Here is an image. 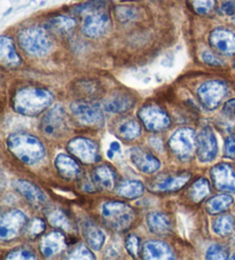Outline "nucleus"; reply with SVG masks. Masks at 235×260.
Listing matches in <instances>:
<instances>
[{"label":"nucleus","instance_id":"26","mask_svg":"<svg viewBox=\"0 0 235 260\" xmlns=\"http://www.w3.org/2000/svg\"><path fill=\"white\" fill-rule=\"evenodd\" d=\"M0 61L8 68H16L21 64V57L17 54L13 40L6 36L0 38Z\"/></svg>","mask_w":235,"mask_h":260},{"label":"nucleus","instance_id":"15","mask_svg":"<svg viewBox=\"0 0 235 260\" xmlns=\"http://www.w3.org/2000/svg\"><path fill=\"white\" fill-rule=\"evenodd\" d=\"M13 187L22 197H24L26 202H29L36 209H43L48 204L47 196L30 181L16 180L13 183Z\"/></svg>","mask_w":235,"mask_h":260},{"label":"nucleus","instance_id":"27","mask_svg":"<svg viewBox=\"0 0 235 260\" xmlns=\"http://www.w3.org/2000/svg\"><path fill=\"white\" fill-rule=\"evenodd\" d=\"M116 132L124 140H134L141 134V125L133 118H125L117 125Z\"/></svg>","mask_w":235,"mask_h":260},{"label":"nucleus","instance_id":"16","mask_svg":"<svg viewBox=\"0 0 235 260\" xmlns=\"http://www.w3.org/2000/svg\"><path fill=\"white\" fill-rule=\"evenodd\" d=\"M54 167L57 173L68 181H77L83 179V170L76 160L67 154H58L54 159Z\"/></svg>","mask_w":235,"mask_h":260},{"label":"nucleus","instance_id":"38","mask_svg":"<svg viewBox=\"0 0 235 260\" xmlns=\"http://www.w3.org/2000/svg\"><path fill=\"white\" fill-rule=\"evenodd\" d=\"M125 246L126 250L129 251V253L132 255V257H137L139 254L140 248H141V242H140V239L134 234H131L125 240Z\"/></svg>","mask_w":235,"mask_h":260},{"label":"nucleus","instance_id":"42","mask_svg":"<svg viewBox=\"0 0 235 260\" xmlns=\"http://www.w3.org/2000/svg\"><path fill=\"white\" fill-rule=\"evenodd\" d=\"M202 60L204 63L209 64V66H214V67H218L221 64V61L217 57L215 54H212L209 51H204L202 53Z\"/></svg>","mask_w":235,"mask_h":260},{"label":"nucleus","instance_id":"14","mask_svg":"<svg viewBox=\"0 0 235 260\" xmlns=\"http://www.w3.org/2000/svg\"><path fill=\"white\" fill-rule=\"evenodd\" d=\"M211 179L218 190L235 194V172L227 163H220L211 169Z\"/></svg>","mask_w":235,"mask_h":260},{"label":"nucleus","instance_id":"37","mask_svg":"<svg viewBox=\"0 0 235 260\" xmlns=\"http://www.w3.org/2000/svg\"><path fill=\"white\" fill-rule=\"evenodd\" d=\"M46 225H45V221L43 219L36 218L34 220H31L29 223H26L25 227V234L30 237H36L42 234L45 231Z\"/></svg>","mask_w":235,"mask_h":260},{"label":"nucleus","instance_id":"9","mask_svg":"<svg viewBox=\"0 0 235 260\" xmlns=\"http://www.w3.org/2000/svg\"><path fill=\"white\" fill-rule=\"evenodd\" d=\"M72 115L80 124L87 126H99L103 123V113L98 103L90 101H76L71 106Z\"/></svg>","mask_w":235,"mask_h":260},{"label":"nucleus","instance_id":"25","mask_svg":"<svg viewBox=\"0 0 235 260\" xmlns=\"http://www.w3.org/2000/svg\"><path fill=\"white\" fill-rule=\"evenodd\" d=\"M191 176L187 173L179 174V176H166L162 177L155 180V183L152 187L155 191H162V192H170V191H177L186 185L189 181Z\"/></svg>","mask_w":235,"mask_h":260},{"label":"nucleus","instance_id":"21","mask_svg":"<svg viewBox=\"0 0 235 260\" xmlns=\"http://www.w3.org/2000/svg\"><path fill=\"white\" fill-rule=\"evenodd\" d=\"M82 232L90 248L100 251L106 242V235L91 219H84L82 222Z\"/></svg>","mask_w":235,"mask_h":260},{"label":"nucleus","instance_id":"34","mask_svg":"<svg viewBox=\"0 0 235 260\" xmlns=\"http://www.w3.org/2000/svg\"><path fill=\"white\" fill-rule=\"evenodd\" d=\"M115 15L121 22H131L138 19L139 12L133 7L119 6L115 8Z\"/></svg>","mask_w":235,"mask_h":260},{"label":"nucleus","instance_id":"41","mask_svg":"<svg viewBox=\"0 0 235 260\" xmlns=\"http://www.w3.org/2000/svg\"><path fill=\"white\" fill-rule=\"evenodd\" d=\"M223 114L227 119L235 122V99L227 101L224 105Z\"/></svg>","mask_w":235,"mask_h":260},{"label":"nucleus","instance_id":"45","mask_svg":"<svg viewBox=\"0 0 235 260\" xmlns=\"http://www.w3.org/2000/svg\"><path fill=\"white\" fill-rule=\"evenodd\" d=\"M82 189L86 192H93V191H96L97 186L93 180L91 181L90 179H86V180H84L82 183Z\"/></svg>","mask_w":235,"mask_h":260},{"label":"nucleus","instance_id":"3","mask_svg":"<svg viewBox=\"0 0 235 260\" xmlns=\"http://www.w3.org/2000/svg\"><path fill=\"white\" fill-rule=\"evenodd\" d=\"M7 148L15 157L26 165H34L46 155V149L38 138L29 133L17 132L7 138Z\"/></svg>","mask_w":235,"mask_h":260},{"label":"nucleus","instance_id":"36","mask_svg":"<svg viewBox=\"0 0 235 260\" xmlns=\"http://www.w3.org/2000/svg\"><path fill=\"white\" fill-rule=\"evenodd\" d=\"M189 3H191L193 10L200 15H205L210 13L216 5V0H189Z\"/></svg>","mask_w":235,"mask_h":260},{"label":"nucleus","instance_id":"17","mask_svg":"<svg viewBox=\"0 0 235 260\" xmlns=\"http://www.w3.org/2000/svg\"><path fill=\"white\" fill-rule=\"evenodd\" d=\"M209 43L212 47L221 54H235V34L224 28H216L211 31Z\"/></svg>","mask_w":235,"mask_h":260},{"label":"nucleus","instance_id":"47","mask_svg":"<svg viewBox=\"0 0 235 260\" xmlns=\"http://www.w3.org/2000/svg\"><path fill=\"white\" fill-rule=\"evenodd\" d=\"M230 259H235V254H233L232 257H230Z\"/></svg>","mask_w":235,"mask_h":260},{"label":"nucleus","instance_id":"43","mask_svg":"<svg viewBox=\"0 0 235 260\" xmlns=\"http://www.w3.org/2000/svg\"><path fill=\"white\" fill-rule=\"evenodd\" d=\"M225 155L227 156V157H230V158L235 157V139L232 138V137L226 139Z\"/></svg>","mask_w":235,"mask_h":260},{"label":"nucleus","instance_id":"48","mask_svg":"<svg viewBox=\"0 0 235 260\" xmlns=\"http://www.w3.org/2000/svg\"><path fill=\"white\" fill-rule=\"evenodd\" d=\"M122 2H126V0H122Z\"/></svg>","mask_w":235,"mask_h":260},{"label":"nucleus","instance_id":"31","mask_svg":"<svg viewBox=\"0 0 235 260\" xmlns=\"http://www.w3.org/2000/svg\"><path fill=\"white\" fill-rule=\"evenodd\" d=\"M189 197L193 202H201L209 195L210 186L205 179H198L193 183L192 187L189 188Z\"/></svg>","mask_w":235,"mask_h":260},{"label":"nucleus","instance_id":"18","mask_svg":"<svg viewBox=\"0 0 235 260\" xmlns=\"http://www.w3.org/2000/svg\"><path fill=\"white\" fill-rule=\"evenodd\" d=\"M129 155L131 162L142 173L153 174L159 171L161 168L160 160L141 148H132L130 149Z\"/></svg>","mask_w":235,"mask_h":260},{"label":"nucleus","instance_id":"24","mask_svg":"<svg viewBox=\"0 0 235 260\" xmlns=\"http://www.w3.org/2000/svg\"><path fill=\"white\" fill-rule=\"evenodd\" d=\"M92 180L96 183L98 189L111 190L117 181V174L108 165H100L94 169L92 173Z\"/></svg>","mask_w":235,"mask_h":260},{"label":"nucleus","instance_id":"10","mask_svg":"<svg viewBox=\"0 0 235 260\" xmlns=\"http://www.w3.org/2000/svg\"><path fill=\"white\" fill-rule=\"evenodd\" d=\"M28 223V218L20 210L5 212L0 219V239L10 241L15 239Z\"/></svg>","mask_w":235,"mask_h":260},{"label":"nucleus","instance_id":"19","mask_svg":"<svg viewBox=\"0 0 235 260\" xmlns=\"http://www.w3.org/2000/svg\"><path fill=\"white\" fill-rule=\"evenodd\" d=\"M142 255L148 260H169L174 259L172 249L160 241H148L142 246Z\"/></svg>","mask_w":235,"mask_h":260},{"label":"nucleus","instance_id":"22","mask_svg":"<svg viewBox=\"0 0 235 260\" xmlns=\"http://www.w3.org/2000/svg\"><path fill=\"white\" fill-rule=\"evenodd\" d=\"M134 106V99L128 93L117 92L112 94L103 102V108L111 114H123L132 109Z\"/></svg>","mask_w":235,"mask_h":260},{"label":"nucleus","instance_id":"8","mask_svg":"<svg viewBox=\"0 0 235 260\" xmlns=\"http://www.w3.org/2000/svg\"><path fill=\"white\" fill-rule=\"evenodd\" d=\"M227 85L221 80H209L203 83L197 89V96L203 107L209 110H215L221 105L227 95Z\"/></svg>","mask_w":235,"mask_h":260},{"label":"nucleus","instance_id":"11","mask_svg":"<svg viewBox=\"0 0 235 260\" xmlns=\"http://www.w3.org/2000/svg\"><path fill=\"white\" fill-rule=\"evenodd\" d=\"M68 150L85 164H94L101 159L97 143L86 138L72 139L68 143Z\"/></svg>","mask_w":235,"mask_h":260},{"label":"nucleus","instance_id":"20","mask_svg":"<svg viewBox=\"0 0 235 260\" xmlns=\"http://www.w3.org/2000/svg\"><path fill=\"white\" fill-rule=\"evenodd\" d=\"M146 222L154 235L157 236H166L172 232V222L168 214L163 212L154 211L147 214Z\"/></svg>","mask_w":235,"mask_h":260},{"label":"nucleus","instance_id":"1","mask_svg":"<svg viewBox=\"0 0 235 260\" xmlns=\"http://www.w3.org/2000/svg\"><path fill=\"white\" fill-rule=\"evenodd\" d=\"M106 8L102 0H92L75 8L76 14L83 16L82 31L86 37L98 38L109 31L111 21Z\"/></svg>","mask_w":235,"mask_h":260},{"label":"nucleus","instance_id":"7","mask_svg":"<svg viewBox=\"0 0 235 260\" xmlns=\"http://www.w3.org/2000/svg\"><path fill=\"white\" fill-rule=\"evenodd\" d=\"M197 143L196 133L193 128L184 127L175 131L170 138L169 146L179 159L187 160L193 156Z\"/></svg>","mask_w":235,"mask_h":260},{"label":"nucleus","instance_id":"46","mask_svg":"<svg viewBox=\"0 0 235 260\" xmlns=\"http://www.w3.org/2000/svg\"><path fill=\"white\" fill-rule=\"evenodd\" d=\"M121 151V146L119 142H111L110 143V148L109 150H108V157L109 158H112L114 157V154L115 152H120Z\"/></svg>","mask_w":235,"mask_h":260},{"label":"nucleus","instance_id":"35","mask_svg":"<svg viewBox=\"0 0 235 260\" xmlns=\"http://www.w3.org/2000/svg\"><path fill=\"white\" fill-rule=\"evenodd\" d=\"M205 258L209 260H224L228 259V250L221 244H211L207 250Z\"/></svg>","mask_w":235,"mask_h":260},{"label":"nucleus","instance_id":"4","mask_svg":"<svg viewBox=\"0 0 235 260\" xmlns=\"http://www.w3.org/2000/svg\"><path fill=\"white\" fill-rule=\"evenodd\" d=\"M101 217L105 225L116 232H125L133 225L135 213L123 202H106L101 206Z\"/></svg>","mask_w":235,"mask_h":260},{"label":"nucleus","instance_id":"6","mask_svg":"<svg viewBox=\"0 0 235 260\" xmlns=\"http://www.w3.org/2000/svg\"><path fill=\"white\" fill-rule=\"evenodd\" d=\"M40 131L49 139L65 137L69 131L67 114L60 105L49 109L40 122Z\"/></svg>","mask_w":235,"mask_h":260},{"label":"nucleus","instance_id":"13","mask_svg":"<svg viewBox=\"0 0 235 260\" xmlns=\"http://www.w3.org/2000/svg\"><path fill=\"white\" fill-rule=\"evenodd\" d=\"M197 157L201 163H210L218 154V142L210 126H205L197 136Z\"/></svg>","mask_w":235,"mask_h":260},{"label":"nucleus","instance_id":"12","mask_svg":"<svg viewBox=\"0 0 235 260\" xmlns=\"http://www.w3.org/2000/svg\"><path fill=\"white\" fill-rule=\"evenodd\" d=\"M138 117L148 131L161 132L171 124L170 117L165 111L157 106H144L139 110Z\"/></svg>","mask_w":235,"mask_h":260},{"label":"nucleus","instance_id":"40","mask_svg":"<svg viewBox=\"0 0 235 260\" xmlns=\"http://www.w3.org/2000/svg\"><path fill=\"white\" fill-rule=\"evenodd\" d=\"M35 254L33 251L28 248H19L11 251L6 255V259H35Z\"/></svg>","mask_w":235,"mask_h":260},{"label":"nucleus","instance_id":"30","mask_svg":"<svg viewBox=\"0 0 235 260\" xmlns=\"http://www.w3.org/2000/svg\"><path fill=\"white\" fill-rule=\"evenodd\" d=\"M235 221L232 216L225 214V216H220L215 219L214 223H212V230L219 236H228L232 234L234 231Z\"/></svg>","mask_w":235,"mask_h":260},{"label":"nucleus","instance_id":"32","mask_svg":"<svg viewBox=\"0 0 235 260\" xmlns=\"http://www.w3.org/2000/svg\"><path fill=\"white\" fill-rule=\"evenodd\" d=\"M48 221L52 226L60 228L66 232H70L72 230L70 219L68 218L66 212H63L61 209H55L48 214Z\"/></svg>","mask_w":235,"mask_h":260},{"label":"nucleus","instance_id":"29","mask_svg":"<svg viewBox=\"0 0 235 260\" xmlns=\"http://www.w3.org/2000/svg\"><path fill=\"white\" fill-rule=\"evenodd\" d=\"M233 204V197L228 194H220L212 197L207 203V210L210 214L225 212Z\"/></svg>","mask_w":235,"mask_h":260},{"label":"nucleus","instance_id":"23","mask_svg":"<svg viewBox=\"0 0 235 260\" xmlns=\"http://www.w3.org/2000/svg\"><path fill=\"white\" fill-rule=\"evenodd\" d=\"M66 246L65 235L61 232H52L43 237L40 243V250L44 257L51 258L53 255L58 254Z\"/></svg>","mask_w":235,"mask_h":260},{"label":"nucleus","instance_id":"33","mask_svg":"<svg viewBox=\"0 0 235 260\" xmlns=\"http://www.w3.org/2000/svg\"><path fill=\"white\" fill-rule=\"evenodd\" d=\"M76 24V21L71 17L68 16H56L49 20L48 26L54 31H60V32H66L72 29Z\"/></svg>","mask_w":235,"mask_h":260},{"label":"nucleus","instance_id":"5","mask_svg":"<svg viewBox=\"0 0 235 260\" xmlns=\"http://www.w3.org/2000/svg\"><path fill=\"white\" fill-rule=\"evenodd\" d=\"M19 43L24 52L34 56H44L52 48V42L46 31L37 26L26 28L19 34Z\"/></svg>","mask_w":235,"mask_h":260},{"label":"nucleus","instance_id":"49","mask_svg":"<svg viewBox=\"0 0 235 260\" xmlns=\"http://www.w3.org/2000/svg\"><path fill=\"white\" fill-rule=\"evenodd\" d=\"M234 22H235V17H234Z\"/></svg>","mask_w":235,"mask_h":260},{"label":"nucleus","instance_id":"44","mask_svg":"<svg viewBox=\"0 0 235 260\" xmlns=\"http://www.w3.org/2000/svg\"><path fill=\"white\" fill-rule=\"evenodd\" d=\"M221 12L225 15H234L235 14V0H226L221 5Z\"/></svg>","mask_w":235,"mask_h":260},{"label":"nucleus","instance_id":"28","mask_svg":"<svg viewBox=\"0 0 235 260\" xmlns=\"http://www.w3.org/2000/svg\"><path fill=\"white\" fill-rule=\"evenodd\" d=\"M143 192L144 186L138 180H125L117 187V194L129 200L138 199L143 195Z\"/></svg>","mask_w":235,"mask_h":260},{"label":"nucleus","instance_id":"39","mask_svg":"<svg viewBox=\"0 0 235 260\" xmlns=\"http://www.w3.org/2000/svg\"><path fill=\"white\" fill-rule=\"evenodd\" d=\"M69 258L70 259H94L96 257H94L93 253L84 244H78L74 250L71 251Z\"/></svg>","mask_w":235,"mask_h":260},{"label":"nucleus","instance_id":"2","mask_svg":"<svg viewBox=\"0 0 235 260\" xmlns=\"http://www.w3.org/2000/svg\"><path fill=\"white\" fill-rule=\"evenodd\" d=\"M53 99V94L47 89L25 87L16 92L13 99V108L21 115L35 117L52 105Z\"/></svg>","mask_w":235,"mask_h":260}]
</instances>
